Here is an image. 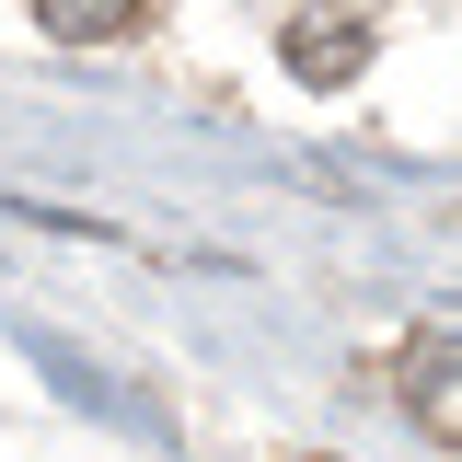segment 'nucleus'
<instances>
[{
	"label": "nucleus",
	"mask_w": 462,
	"mask_h": 462,
	"mask_svg": "<svg viewBox=\"0 0 462 462\" xmlns=\"http://www.w3.org/2000/svg\"><path fill=\"white\" fill-rule=\"evenodd\" d=\"M278 58H289V81H312V93H346V81L370 69V12H358V0H312V12H289Z\"/></svg>",
	"instance_id": "1"
},
{
	"label": "nucleus",
	"mask_w": 462,
	"mask_h": 462,
	"mask_svg": "<svg viewBox=\"0 0 462 462\" xmlns=\"http://www.w3.org/2000/svg\"><path fill=\"white\" fill-rule=\"evenodd\" d=\"M151 0H35V23H47L58 47H105V35H127Z\"/></svg>",
	"instance_id": "2"
}]
</instances>
